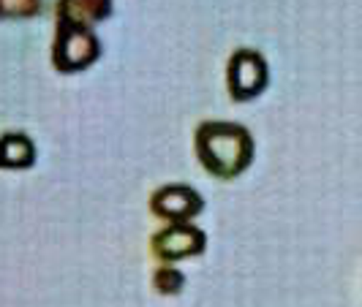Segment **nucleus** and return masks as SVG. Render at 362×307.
Returning a JSON list of instances; mask_svg holds the SVG:
<instances>
[{
    "instance_id": "nucleus-1",
    "label": "nucleus",
    "mask_w": 362,
    "mask_h": 307,
    "mask_svg": "<svg viewBox=\"0 0 362 307\" xmlns=\"http://www.w3.org/2000/svg\"><path fill=\"white\" fill-rule=\"evenodd\" d=\"M197 155L210 174L232 180L254 161V139L237 123H204L197 131Z\"/></svg>"
},
{
    "instance_id": "nucleus-2",
    "label": "nucleus",
    "mask_w": 362,
    "mask_h": 307,
    "mask_svg": "<svg viewBox=\"0 0 362 307\" xmlns=\"http://www.w3.org/2000/svg\"><path fill=\"white\" fill-rule=\"evenodd\" d=\"M101 54V41L90 28L69 19L57 22V36L52 44V63L57 71H82L93 66Z\"/></svg>"
},
{
    "instance_id": "nucleus-3",
    "label": "nucleus",
    "mask_w": 362,
    "mask_h": 307,
    "mask_svg": "<svg viewBox=\"0 0 362 307\" xmlns=\"http://www.w3.org/2000/svg\"><path fill=\"white\" fill-rule=\"evenodd\" d=\"M226 82L235 101H251L262 95L267 88V60L254 49H240L229 60Z\"/></svg>"
},
{
    "instance_id": "nucleus-4",
    "label": "nucleus",
    "mask_w": 362,
    "mask_h": 307,
    "mask_svg": "<svg viewBox=\"0 0 362 307\" xmlns=\"http://www.w3.org/2000/svg\"><path fill=\"white\" fill-rule=\"evenodd\" d=\"M204 245H207L204 231L185 220H175L169 229L153 236V251L161 261H180L185 255H197L204 251Z\"/></svg>"
},
{
    "instance_id": "nucleus-5",
    "label": "nucleus",
    "mask_w": 362,
    "mask_h": 307,
    "mask_svg": "<svg viewBox=\"0 0 362 307\" xmlns=\"http://www.w3.org/2000/svg\"><path fill=\"white\" fill-rule=\"evenodd\" d=\"M202 207V196L188 185H166L150 199V210L166 220H191L194 215H199Z\"/></svg>"
},
{
    "instance_id": "nucleus-6",
    "label": "nucleus",
    "mask_w": 362,
    "mask_h": 307,
    "mask_svg": "<svg viewBox=\"0 0 362 307\" xmlns=\"http://www.w3.org/2000/svg\"><path fill=\"white\" fill-rule=\"evenodd\" d=\"M112 14V0H57V17L76 22V25H93Z\"/></svg>"
},
{
    "instance_id": "nucleus-7",
    "label": "nucleus",
    "mask_w": 362,
    "mask_h": 307,
    "mask_svg": "<svg viewBox=\"0 0 362 307\" xmlns=\"http://www.w3.org/2000/svg\"><path fill=\"white\" fill-rule=\"evenodd\" d=\"M36 161V147L25 133H6L0 145V163L6 169H28Z\"/></svg>"
},
{
    "instance_id": "nucleus-8",
    "label": "nucleus",
    "mask_w": 362,
    "mask_h": 307,
    "mask_svg": "<svg viewBox=\"0 0 362 307\" xmlns=\"http://www.w3.org/2000/svg\"><path fill=\"white\" fill-rule=\"evenodd\" d=\"M153 283L161 294H180L182 286H185V275L180 270H175V267H161L156 272Z\"/></svg>"
},
{
    "instance_id": "nucleus-9",
    "label": "nucleus",
    "mask_w": 362,
    "mask_h": 307,
    "mask_svg": "<svg viewBox=\"0 0 362 307\" xmlns=\"http://www.w3.org/2000/svg\"><path fill=\"white\" fill-rule=\"evenodd\" d=\"M3 17H33L41 11V0H0Z\"/></svg>"
}]
</instances>
